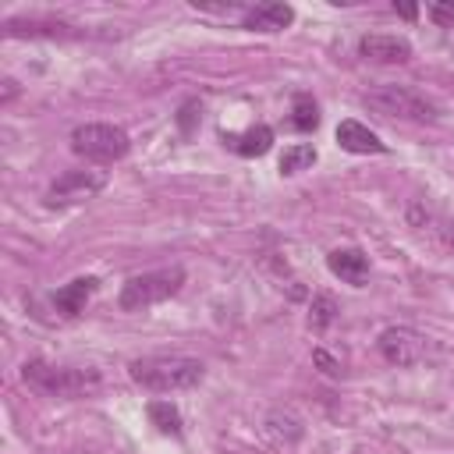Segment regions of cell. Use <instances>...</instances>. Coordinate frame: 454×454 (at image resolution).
<instances>
[{
	"label": "cell",
	"instance_id": "obj_1",
	"mask_svg": "<svg viewBox=\"0 0 454 454\" xmlns=\"http://www.w3.org/2000/svg\"><path fill=\"white\" fill-rule=\"evenodd\" d=\"M128 376L135 387L149 394H174V390L199 387L206 376V365L188 355H145L128 365Z\"/></svg>",
	"mask_w": 454,
	"mask_h": 454
},
{
	"label": "cell",
	"instance_id": "obj_2",
	"mask_svg": "<svg viewBox=\"0 0 454 454\" xmlns=\"http://www.w3.org/2000/svg\"><path fill=\"white\" fill-rule=\"evenodd\" d=\"M21 380L46 394V397H92L99 387H103V376L99 369L92 365H53L46 358H28L21 365Z\"/></svg>",
	"mask_w": 454,
	"mask_h": 454
},
{
	"label": "cell",
	"instance_id": "obj_3",
	"mask_svg": "<svg viewBox=\"0 0 454 454\" xmlns=\"http://www.w3.org/2000/svg\"><path fill=\"white\" fill-rule=\"evenodd\" d=\"M362 103L380 114V117H394V121H415V124H433L440 117V106L415 92L411 85H376L362 96Z\"/></svg>",
	"mask_w": 454,
	"mask_h": 454
},
{
	"label": "cell",
	"instance_id": "obj_4",
	"mask_svg": "<svg viewBox=\"0 0 454 454\" xmlns=\"http://www.w3.org/2000/svg\"><path fill=\"white\" fill-rule=\"evenodd\" d=\"M181 287H184V266H163V270L135 273V277L124 280V287L117 294V305L124 312H138V309H149L156 301L174 298Z\"/></svg>",
	"mask_w": 454,
	"mask_h": 454
},
{
	"label": "cell",
	"instance_id": "obj_5",
	"mask_svg": "<svg viewBox=\"0 0 454 454\" xmlns=\"http://www.w3.org/2000/svg\"><path fill=\"white\" fill-rule=\"evenodd\" d=\"M71 149L85 160H96V163H114V160H124L128 149H131V138L124 128L117 124H78L71 131Z\"/></svg>",
	"mask_w": 454,
	"mask_h": 454
},
{
	"label": "cell",
	"instance_id": "obj_6",
	"mask_svg": "<svg viewBox=\"0 0 454 454\" xmlns=\"http://www.w3.org/2000/svg\"><path fill=\"white\" fill-rule=\"evenodd\" d=\"M106 188V170H64L50 192H46V206L57 209V206H74V202H85L92 195H99Z\"/></svg>",
	"mask_w": 454,
	"mask_h": 454
},
{
	"label": "cell",
	"instance_id": "obj_7",
	"mask_svg": "<svg viewBox=\"0 0 454 454\" xmlns=\"http://www.w3.org/2000/svg\"><path fill=\"white\" fill-rule=\"evenodd\" d=\"M376 348L383 355V362L397 365V369H408V365H419L422 355H426V337L411 326H387L380 337H376Z\"/></svg>",
	"mask_w": 454,
	"mask_h": 454
},
{
	"label": "cell",
	"instance_id": "obj_8",
	"mask_svg": "<svg viewBox=\"0 0 454 454\" xmlns=\"http://www.w3.org/2000/svg\"><path fill=\"white\" fill-rule=\"evenodd\" d=\"M4 32L11 39H18V35H28V39H39V35L43 39H82V35H89L85 28L57 21V18H7Z\"/></svg>",
	"mask_w": 454,
	"mask_h": 454
},
{
	"label": "cell",
	"instance_id": "obj_9",
	"mask_svg": "<svg viewBox=\"0 0 454 454\" xmlns=\"http://www.w3.org/2000/svg\"><path fill=\"white\" fill-rule=\"evenodd\" d=\"M358 57H365L372 64H408L411 60V43L404 35L372 32V35L358 39Z\"/></svg>",
	"mask_w": 454,
	"mask_h": 454
},
{
	"label": "cell",
	"instance_id": "obj_10",
	"mask_svg": "<svg viewBox=\"0 0 454 454\" xmlns=\"http://www.w3.org/2000/svg\"><path fill=\"white\" fill-rule=\"evenodd\" d=\"M326 270L333 277H340L344 284H351V287H365V280H369V255L362 248H355V245L333 248L326 255Z\"/></svg>",
	"mask_w": 454,
	"mask_h": 454
},
{
	"label": "cell",
	"instance_id": "obj_11",
	"mask_svg": "<svg viewBox=\"0 0 454 454\" xmlns=\"http://www.w3.org/2000/svg\"><path fill=\"white\" fill-rule=\"evenodd\" d=\"M96 287H99L96 277H74L71 284H64V287H57V291L50 294V305H53L64 319H74V316L85 312V301L96 294Z\"/></svg>",
	"mask_w": 454,
	"mask_h": 454
},
{
	"label": "cell",
	"instance_id": "obj_12",
	"mask_svg": "<svg viewBox=\"0 0 454 454\" xmlns=\"http://www.w3.org/2000/svg\"><path fill=\"white\" fill-rule=\"evenodd\" d=\"M291 21H294V7L270 0V4L248 7L245 18H241V28H248V32H284Z\"/></svg>",
	"mask_w": 454,
	"mask_h": 454
},
{
	"label": "cell",
	"instance_id": "obj_13",
	"mask_svg": "<svg viewBox=\"0 0 454 454\" xmlns=\"http://www.w3.org/2000/svg\"><path fill=\"white\" fill-rule=\"evenodd\" d=\"M337 145L344 153H355V156H369V153H387V142H380L376 131H369L362 121H340L337 124Z\"/></svg>",
	"mask_w": 454,
	"mask_h": 454
},
{
	"label": "cell",
	"instance_id": "obj_14",
	"mask_svg": "<svg viewBox=\"0 0 454 454\" xmlns=\"http://www.w3.org/2000/svg\"><path fill=\"white\" fill-rule=\"evenodd\" d=\"M223 145H227L231 153L245 156V160L266 156V153L273 149V128H270V124H252V128H245L241 135H223Z\"/></svg>",
	"mask_w": 454,
	"mask_h": 454
},
{
	"label": "cell",
	"instance_id": "obj_15",
	"mask_svg": "<svg viewBox=\"0 0 454 454\" xmlns=\"http://www.w3.org/2000/svg\"><path fill=\"white\" fill-rule=\"evenodd\" d=\"M145 415H149V422L160 429V433H167V436H181L184 433V422H181V411L170 404V401H149L145 404Z\"/></svg>",
	"mask_w": 454,
	"mask_h": 454
},
{
	"label": "cell",
	"instance_id": "obj_16",
	"mask_svg": "<svg viewBox=\"0 0 454 454\" xmlns=\"http://www.w3.org/2000/svg\"><path fill=\"white\" fill-rule=\"evenodd\" d=\"M291 128L294 131H316L319 128V103L309 96V92H294L291 99Z\"/></svg>",
	"mask_w": 454,
	"mask_h": 454
},
{
	"label": "cell",
	"instance_id": "obj_17",
	"mask_svg": "<svg viewBox=\"0 0 454 454\" xmlns=\"http://www.w3.org/2000/svg\"><path fill=\"white\" fill-rule=\"evenodd\" d=\"M316 163V145L312 142H294V145H287L284 153H280V174L284 177H294V174H301V170H309Z\"/></svg>",
	"mask_w": 454,
	"mask_h": 454
},
{
	"label": "cell",
	"instance_id": "obj_18",
	"mask_svg": "<svg viewBox=\"0 0 454 454\" xmlns=\"http://www.w3.org/2000/svg\"><path fill=\"white\" fill-rule=\"evenodd\" d=\"M337 316H340L337 298H333V294H326V291H319V294L312 298V305H309V326H312L316 333H323Z\"/></svg>",
	"mask_w": 454,
	"mask_h": 454
},
{
	"label": "cell",
	"instance_id": "obj_19",
	"mask_svg": "<svg viewBox=\"0 0 454 454\" xmlns=\"http://www.w3.org/2000/svg\"><path fill=\"white\" fill-rule=\"evenodd\" d=\"M199 117H202V103H199V99H184L181 110H177V131H181L184 138H192L195 128H199Z\"/></svg>",
	"mask_w": 454,
	"mask_h": 454
},
{
	"label": "cell",
	"instance_id": "obj_20",
	"mask_svg": "<svg viewBox=\"0 0 454 454\" xmlns=\"http://www.w3.org/2000/svg\"><path fill=\"white\" fill-rule=\"evenodd\" d=\"M426 14H429L433 25H440V28H450V25H454V4H429Z\"/></svg>",
	"mask_w": 454,
	"mask_h": 454
},
{
	"label": "cell",
	"instance_id": "obj_21",
	"mask_svg": "<svg viewBox=\"0 0 454 454\" xmlns=\"http://www.w3.org/2000/svg\"><path fill=\"white\" fill-rule=\"evenodd\" d=\"M312 362H316L326 376H340V372H344V369H340V362H337L330 351H323V348H316V351H312Z\"/></svg>",
	"mask_w": 454,
	"mask_h": 454
},
{
	"label": "cell",
	"instance_id": "obj_22",
	"mask_svg": "<svg viewBox=\"0 0 454 454\" xmlns=\"http://www.w3.org/2000/svg\"><path fill=\"white\" fill-rule=\"evenodd\" d=\"M394 11H397L401 18H408V21H411V18L419 14V7H415V4H394Z\"/></svg>",
	"mask_w": 454,
	"mask_h": 454
},
{
	"label": "cell",
	"instance_id": "obj_23",
	"mask_svg": "<svg viewBox=\"0 0 454 454\" xmlns=\"http://www.w3.org/2000/svg\"><path fill=\"white\" fill-rule=\"evenodd\" d=\"M4 85H7V89H4V103H11V99L18 96V82H14V78H7Z\"/></svg>",
	"mask_w": 454,
	"mask_h": 454
}]
</instances>
